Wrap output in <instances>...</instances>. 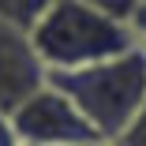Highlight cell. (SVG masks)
I'll use <instances>...</instances> for the list:
<instances>
[{
  "label": "cell",
  "mask_w": 146,
  "mask_h": 146,
  "mask_svg": "<svg viewBox=\"0 0 146 146\" xmlns=\"http://www.w3.org/2000/svg\"><path fill=\"white\" fill-rule=\"evenodd\" d=\"M49 82L82 109L105 142H116L146 105V49L139 45L82 71H49Z\"/></svg>",
  "instance_id": "obj_2"
},
{
  "label": "cell",
  "mask_w": 146,
  "mask_h": 146,
  "mask_svg": "<svg viewBox=\"0 0 146 146\" xmlns=\"http://www.w3.org/2000/svg\"><path fill=\"white\" fill-rule=\"evenodd\" d=\"M116 146H146V105H142V112L135 116V124L116 139Z\"/></svg>",
  "instance_id": "obj_7"
},
{
  "label": "cell",
  "mask_w": 146,
  "mask_h": 146,
  "mask_svg": "<svg viewBox=\"0 0 146 146\" xmlns=\"http://www.w3.org/2000/svg\"><path fill=\"white\" fill-rule=\"evenodd\" d=\"M56 4V0H0V19L19 26V30H34V23Z\"/></svg>",
  "instance_id": "obj_5"
},
{
  "label": "cell",
  "mask_w": 146,
  "mask_h": 146,
  "mask_svg": "<svg viewBox=\"0 0 146 146\" xmlns=\"http://www.w3.org/2000/svg\"><path fill=\"white\" fill-rule=\"evenodd\" d=\"M15 131L23 146H90L105 142L98 127L82 116V109L49 82L45 90H38L19 112H11Z\"/></svg>",
  "instance_id": "obj_3"
},
{
  "label": "cell",
  "mask_w": 146,
  "mask_h": 146,
  "mask_svg": "<svg viewBox=\"0 0 146 146\" xmlns=\"http://www.w3.org/2000/svg\"><path fill=\"white\" fill-rule=\"evenodd\" d=\"M90 146H116V142H90Z\"/></svg>",
  "instance_id": "obj_10"
},
{
  "label": "cell",
  "mask_w": 146,
  "mask_h": 146,
  "mask_svg": "<svg viewBox=\"0 0 146 146\" xmlns=\"http://www.w3.org/2000/svg\"><path fill=\"white\" fill-rule=\"evenodd\" d=\"M0 146H23V139L15 131V120L4 116V112H0Z\"/></svg>",
  "instance_id": "obj_8"
},
{
  "label": "cell",
  "mask_w": 146,
  "mask_h": 146,
  "mask_svg": "<svg viewBox=\"0 0 146 146\" xmlns=\"http://www.w3.org/2000/svg\"><path fill=\"white\" fill-rule=\"evenodd\" d=\"M30 38L49 71H82L142 45L131 23L112 19L86 0H56L34 23Z\"/></svg>",
  "instance_id": "obj_1"
},
{
  "label": "cell",
  "mask_w": 146,
  "mask_h": 146,
  "mask_svg": "<svg viewBox=\"0 0 146 146\" xmlns=\"http://www.w3.org/2000/svg\"><path fill=\"white\" fill-rule=\"evenodd\" d=\"M131 30L139 34V41H142V49H146V4H142V8L131 15Z\"/></svg>",
  "instance_id": "obj_9"
},
{
  "label": "cell",
  "mask_w": 146,
  "mask_h": 146,
  "mask_svg": "<svg viewBox=\"0 0 146 146\" xmlns=\"http://www.w3.org/2000/svg\"><path fill=\"white\" fill-rule=\"evenodd\" d=\"M45 86H49V68L41 64L30 30H19L0 19V112L4 116L19 112Z\"/></svg>",
  "instance_id": "obj_4"
},
{
  "label": "cell",
  "mask_w": 146,
  "mask_h": 146,
  "mask_svg": "<svg viewBox=\"0 0 146 146\" xmlns=\"http://www.w3.org/2000/svg\"><path fill=\"white\" fill-rule=\"evenodd\" d=\"M86 4H94V8H101V11H109L112 19H124V23H131V15L146 4V0H86Z\"/></svg>",
  "instance_id": "obj_6"
}]
</instances>
